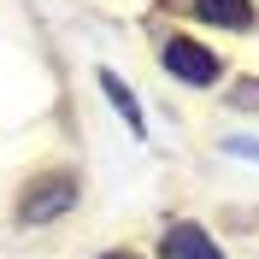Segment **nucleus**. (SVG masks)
<instances>
[{
	"mask_svg": "<svg viewBox=\"0 0 259 259\" xmlns=\"http://www.w3.org/2000/svg\"><path fill=\"white\" fill-rule=\"evenodd\" d=\"M71 206H77V177H71V171H48V177H35L30 189H24L18 218H24V224H53V218H65Z\"/></svg>",
	"mask_w": 259,
	"mask_h": 259,
	"instance_id": "1",
	"label": "nucleus"
},
{
	"mask_svg": "<svg viewBox=\"0 0 259 259\" xmlns=\"http://www.w3.org/2000/svg\"><path fill=\"white\" fill-rule=\"evenodd\" d=\"M165 71L183 82H218V59H212L200 41H171L165 48Z\"/></svg>",
	"mask_w": 259,
	"mask_h": 259,
	"instance_id": "2",
	"label": "nucleus"
},
{
	"mask_svg": "<svg viewBox=\"0 0 259 259\" xmlns=\"http://www.w3.org/2000/svg\"><path fill=\"white\" fill-rule=\"evenodd\" d=\"M159 253H165V259H224V253H218V242H212L200 224H171Z\"/></svg>",
	"mask_w": 259,
	"mask_h": 259,
	"instance_id": "3",
	"label": "nucleus"
},
{
	"mask_svg": "<svg viewBox=\"0 0 259 259\" xmlns=\"http://www.w3.org/2000/svg\"><path fill=\"white\" fill-rule=\"evenodd\" d=\"M194 18L200 24H218V30H247L253 24V6L247 0H194Z\"/></svg>",
	"mask_w": 259,
	"mask_h": 259,
	"instance_id": "4",
	"label": "nucleus"
},
{
	"mask_svg": "<svg viewBox=\"0 0 259 259\" xmlns=\"http://www.w3.org/2000/svg\"><path fill=\"white\" fill-rule=\"evenodd\" d=\"M100 95H106V100H112V106H118V118H124V124L136 130V136H142V130H147V118H142V100L130 95L124 82H118V71H100Z\"/></svg>",
	"mask_w": 259,
	"mask_h": 259,
	"instance_id": "5",
	"label": "nucleus"
},
{
	"mask_svg": "<svg viewBox=\"0 0 259 259\" xmlns=\"http://www.w3.org/2000/svg\"><path fill=\"white\" fill-rule=\"evenodd\" d=\"M224 153H242V159H259V142H253V136H230V142H224Z\"/></svg>",
	"mask_w": 259,
	"mask_h": 259,
	"instance_id": "6",
	"label": "nucleus"
},
{
	"mask_svg": "<svg viewBox=\"0 0 259 259\" xmlns=\"http://www.w3.org/2000/svg\"><path fill=\"white\" fill-rule=\"evenodd\" d=\"M230 100H236V106H259V82H236V95H230Z\"/></svg>",
	"mask_w": 259,
	"mask_h": 259,
	"instance_id": "7",
	"label": "nucleus"
},
{
	"mask_svg": "<svg viewBox=\"0 0 259 259\" xmlns=\"http://www.w3.org/2000/svg\"><path fill=\"white\" fill-rule=\"evenodd\" d=\"M100 259H136V253H100Z\"/></svg>",
	"mask_w": 259,
	"mask_h": 259,
	"instance_id": "8",
	"label": "nucleus"
}]
</instances>
